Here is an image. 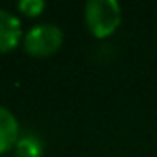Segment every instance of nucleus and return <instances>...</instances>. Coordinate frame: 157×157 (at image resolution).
Masks as SVG:
<instances>
[{
  "label": "nucleus",
  "mask_w": 157,
  "mask_h": 157,
  "mask_svg": "<svg viewBox=\"0 0 157 157\" xmlns=\"http://www.w3.org/2000/svg\"><path fill=\"white\" fill-rule=\"evenodd\" d=\"M84 22L94 38H109L121 24V6L117 0H88L84 6Z\"/></svg>",
  "instance_id": "nucleus-1"
},
{
  "label": "nucleus",
  "mask_w": 157,
  "mask_h": 157,
  "mask_svg": "<svg viewBox=\"0 0 157 157\" xmlns=\"http://www.w3.org/2000/svg\"><path fill=\"white\" fill-rule=\"evenodd\" d=\"M64 44V32L60 26L52 22H40L34 24L24 32L22 46L24 52L32 58H48L56 54Z\"/></svg>",
  "instance_id": "nucleus-2"
},
{
  "label": "nucleus",
  "mask_w": 157,
  "mask_h": 157,
  "mask_svg": "<svg viewBox=\"0 0 157 157\" xmlns=\"http://www.w3.org/2000/svg\"><path fill=\"white\" fill-rule=\"evenodd\" d=\"M24 38L22 22L10 10L0 8V54L12 52Z\"/></svg>",
  "instance_id": "nucleus-3"
},
{
  "label": "nucleus",
  "mask_w": 157,
  "mask_h": 157,
  "mask_svg": "<svg viewBox=\"0 0 157 157\" xmlns=\"http://www.w3.org/2000/svg\"><path fill=\"white\" fill-rule=\"evenodd\" d=\"M20 121L8 107L0 105V155L14 149L20 139Z\"/></svg>",
  "instance_id": "nucleus-4"
},
{
  "label": "nucleus",
  "mask_w": 157,
  "mask_h": 157,
  "mask_svg": "<svg viewBox=\"0 0 157 157\" xmlns=\"http://www.w3.org/2000/svg\"><path fill=\"white\" fill-rule=\"evenodd\" d=\"M14 151H16V157H44L46 147H44V141L38 133L28 131V133L20 135Z\"/></svg>",
  "instance_id": "nucleus-5"
},
{
  "label": "nucleus",
  "mask_w": 157,
  "mask_h": 157,
  "mask_svg": "<svg viewBox=\"0 0 157 157\" xmlns=\"http://www.w3.org/2000/svg\"><path fill=\"white\" fill-rule=\"evenodd\" d=\"M18 12L22 16H28V18H38L44 10H46V2L44 0H20L16 4Z\"/></svg>",
  "instance_id": "nucleus-6"
}]
</instances>
